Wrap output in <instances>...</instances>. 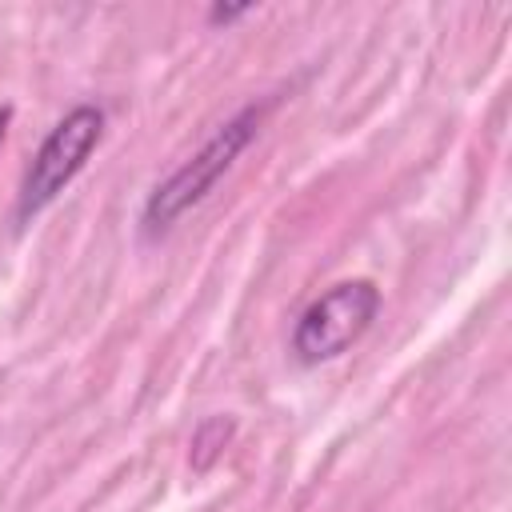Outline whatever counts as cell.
<instances>
[{
	"mask_svg": "<svg viewBox=\"0 0 512 512\" xmlns=\"http://www.w3.org/2000/svg\"><path fill=\"white\" fill-rule=\"evenodd\" d=\"M260 116H264V108H256V104H248V108H240L232 120H224L208 140H204V148L192 156V160H184L164 184H156L152 188V196L144 200V236H160V232H168L188 208H196L216 184H220V176L236 164V156L252 144V136L260 132Z\"/></svg>",
	"mask_w": 512,
	"mask_h": 512,
	"instance_id": "6da1fadb",
	"label": "cell"
},
{
	"mask_svg": "<svg viewBox=\"0 0 512 512\" xmlns=\"http://www.w3.org/2000/svg\"><path fill=\"white\" fill-rule=\"evenodd\" d=\"M8 116H12V112L4 108V112H0V144H4V132H8Z\"/></svg>",
	"mask_w": 512,
	"mask_h": 512,
	"instance_id": "5b68a950",
	"label": "cell"
},
{
	"mask_svg": "<svg viewBox=\"0 0 512 512\" xmlns=\"http://www.w3.org/2000/svg\"><path fill=\"white\" fill-rule=\"evenodd\" d=\"M380 312V288L372 280H340L324 296H316L296 328H292V356L300 364H328L344 356L376 320Z\"/></svg>",
	"mask_w": 512,
	"mask_h": 512,
	"instance_id": "3957f363",
	"label": "cell"
},
{
	"mask_svg": "<svg viewBox=\"0 0 512 512\" xmlns=\"http://www.w3.org/2000/svg\"><path fill=\"white\" fill-rule=\"evenodd\" d=\"M248 12H252L248 4H216V8L208 12V20H212V24H232V20L248 16Z\"/></svg>",
	"mask_w": 512,
	"mask_h": 512,
	"instance_id": "277c9868",
	"label": "cell"
},
{
	"mask_svg": "<svg viewBox=\"0 0 512 512\" xmlns=\"http://www.w3.org/2000/svg\"><path fill=\"white\" fill-rule=\"evenodd\" d=\"M104 136V108L96 104H76L36 148L24 180H20V196H16V220L28 224L32 216H40L72 180L76 172L88 164V156L96 152Z\"/></svg>",
	"mask_w": 512,
	"mask_h": 512,
	"instance_id": "7a4b0ae2",
	"label": "cell"
}]
</instances>
